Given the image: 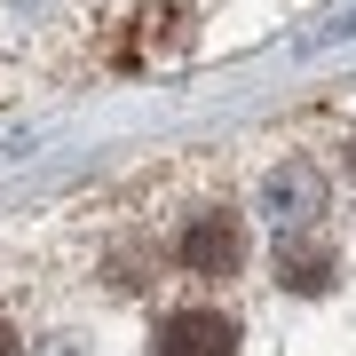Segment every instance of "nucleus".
<instances>
[{
  "label": "nucleus",
  "instance_id": "1",
  "mask_svg": "<svg viewBox=\"0 0 356 356\" xmlns=\"http://www.w3.org/2000/svg\"><path fill=\"white\" fill-rule=\"evenodd\" d=\"M325 206H332V191H325V175L309 159H285V166L261 175V214H269V229H277V245L309 238V229L325 222Z\"/></svg>",
  "mask_w": 356,
  "mask_h": 356
},
{
  "label": "nucleus",
  "instance_id": "2",
  "mask_svg": "<svg viewBox=\"0 0 356 356\" xmlns=\"http://www.w3.org/2000/svg\"><path fill=\"white\" fill-rule=\"evenodd\" d=\"M182 269L191 277H238L245 269V222L229 214V206H206V214H191V229H182Z\"/></svg>",
  "mask_w": 356,
  "mask_h": 356
},
{
  "label": "nucleus",
  "instance_id": "3",
  "mask_svg": "<svg viewBox=\"0 0 356 356\" xmlns=\"http://www.w3.org/2000/svg\"><path fill=\"white\" fill-rule=\"evenodd\" d=\"M151 356H238V317H222V309H175L159 325Z\"/></svg>",
  "mask_w": 356,
  "mask_h": 356
},
{
  "label": "nucleus",
  "instance_id": "4",
  "mask_svg": "<svg viewBox=\"0 0 356 356\" xmlns=\"http://www.w3.org/2000/svg\"><path fill=\"white\" fill-rule=\"evenodd\" d=\"M285 285H293V293H325V285H332V261H309V254H285Z\"/></svg>",
  "mask_w": 356,
  "mask_h": 356
},
{
  "label": "nucleus",
  "instance_id": "5",
  "mask_svg": "<svg viewBox=\"0 0 356 356\" xmlns=\"http://www.w3.org/2000/svg\"><path fill=\"white\" fill-rule=\"evenodd\" d=\"M0 356H24V341H16V325L0 317Z\"/></svg>",
  "mask_w": 356,
  "mask_h": 356
}]
</instances>
